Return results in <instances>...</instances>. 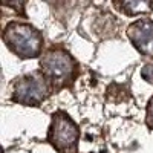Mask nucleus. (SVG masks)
Returning <instances> with one entry per match:
<instances>
[{"instance_id":"7ed1b4c3","label":"nucleus","mask_w":153,"mask_h":153,"mask_svg":"<svg viewBox=\"0 0 153 153\" xmlns=\"http://www.w3.org/2000/svg\"><path fill=\"white\" fill-rule=\"evenodd\" d=\"M48 139L58 150L75 152L78 144V127L66 113L58 112L52 115V124L49 129Z\"/></svg>"},{"instance_id":"f03ea898","label":"nucleus","mask_w":153,"mask_h":153,"mask_svg":"<svg viewBox=\"0 0 153 153\" xmlns=\"http://www.w3.org/2000/svg\"><path fill=\"white\" fill-rule=\"evenodd\" d=\"M49 78L45 74H29L19 78L14 84L12 98L17 103L38 106L49 92Z\"/></svg>"},{"instance_id":"0eeeda50","label":"nucleus","mask_w":153,"mask_h":153,"mask_svg":"<svg viewBox=\"0 0 153 153\" xmlns=\"http://www.w3.org/2000/svg\"><path fill=\"white\" fill-rule=\"evenodd\" d=\"M2 2H3L5 6H9L12 9L22 12L23 8H25V3H26V0H2Z\"/></svg>"},{"instance_id":"6e6552de","label":"nucleus","mask_w":153,"mask_h":153,"mask_svg":"<svg viewBox=\"0 0 153 153\" xmlns=\"http://www.w3.org/2000/svg\"><path fill=\"white\" fill-rule=\"evenodd\" d=\"M143 76L149 83H153V65H149L143 69Z\"/></svg>"},{"instance_id":"20e7f679","label":"nucleus","mask_w":153,"mask_h":153,"mask_svg":"<svg viewBox=\"0 0 153 153\" xmlns=\"http://www.w3.org/2000/svg\"><path fill=\"white\" fill-rule=\"evenodd\" d=\"M74 58L63 49H51L42 60V69L51 83L63 84L74 75Z\"/></svg>"},{"instance_id":"423d86ee","label":"nucleus","mask_w":153,"mask_h":153,"mask_svg":"<svg viewBox=\"0 0 153 153\" xmlns=\"http://www.w3.org/2000/svg\"><path fill=\"white\" fill-rule=\"evenodd\" d=\"M153 0H117V3L121 11H124L127 16L143 14L150 11Z\"/></svg>"},{"instance_id":"f257e3e1","label":"nucleus","mask_w":153,"mask_h":153,"mask_svg":"<svg viewBox=\"0 0 153 153\" xmlns=\"http://www.w3.org/2000/svg\"><path fill=\"white\" fill-rule=\"evenodd\" d=\"M3 40L12 52L22 58L37 57L42 48L40 32L25 23H9L5 28Z\"/></svg>"},{"instance_id":"1a4fd4ad","label":"nucleus","mask_w":153,"mask_h":153,"mask_svg":"<svg viewBox=\"0 0 153 153\" xmlns=\"http://www.w3.org/2000/svg\"><path fill=\"white\" fill-rule=\"evenodd\" d=\"M147 124L150 126V129H153V98L147 106Z\"/></svg>"},{"instance_id":"39448f33","label":"nucleus","mask_w":153,"mask_h":153,"mask_svg":"<svg viewBox=\"0 0 153 153\" xmlns=\"http://www.w3.org/2000/svg\"><path fill=\"white\" fill-rule=\"evenodd\" d=\"M132 45L144 55H153V22L143 19L132 23L127 29Z\"/></svg>"}]
</instances>
